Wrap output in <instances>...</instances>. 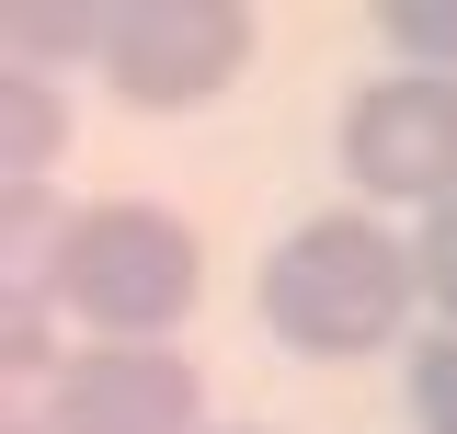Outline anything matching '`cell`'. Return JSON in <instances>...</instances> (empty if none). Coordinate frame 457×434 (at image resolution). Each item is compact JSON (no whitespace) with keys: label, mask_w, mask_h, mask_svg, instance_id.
I'll return each instance as SVG.
<instances>
[{"label":"cell","mask_w":457,"mask_h":434,"mask_svg":"<svg viewBox=\"0 0 457 434\" xmlns=\"http://www.w3.org/2000/svg\"><path fill=\"white\" fill-rule=\"evenodd\" d=\"M263 331L309 366H354L411 321V240L378 217H309L263 252Z\"/></svg>","instance_id":"6da1fadb"},{"label":"cell","mask_w":457,"mask_h":434,"mask_svg":"<svg viewBox=\"0 0 457 434\" xmlns=\"http://www.w3.org/2000/svg\"><path fill=\"white\" fill-rule=\"evenodd\" d=\"M206 286V252L171 206H80L57 252V309L104 331V343H171Z\"/></svg>","instance_id":"7a4b0ae2"},{"label":"cell","mask_w":457,"mask_h":434,"mask_svg":"<svg viewBox=\"0 0 457 434\" xmlns=\"http://www.w3.org/2000/svg\"><path fill=\"white\" fill-rule=\"evenodd\" d=\"M252 69V12L240 0H126L104 35V80L137 114H195Z\"/></svg>","instance_id":"3957f363"},{"label":"cell","mask_w":457,"mask_h":434,"mask_svg":"<svg viewBox=\"0 0 457 434\" xmlns=\"http://www.w3.org/2000/svg\"><path fill=\"white\" fill-rule=\"evenodd\" d=\"M343 183L378 206H446L457 195V80H366L343 104Z\"/></svg>","instance_id":"277c9868"},{"label":"cell","mask_w":457,"mask_h":434,"mask_svg":"<svg viewBox=\"0 0 457 434\" xmlns=\"http://www.w3.org/2000/svg\"><path fill=\"white\" fill-rule=\"evenodd\" d=\"M206 378L171 343H92L57 366V423L46 434H195Z\"/></svg>","instance_id":"5b68a950"},{"label":"cell","mask_w":457,"mask_h":434,"mask_svg":"<svg viewBox=\"0 0 457 434\" xmlns=\"http://www.w3.org/2000/svg\"><path fill=\"white\" fill-rule=\"evenodd\" d=\"M69 217L46 183H0V321H35L57 297V252H69Z\"/></svg>","instance_id":"8992f818"},{"label":"cell","mask_w":457,"mask_h":434,"mask_svg":"<svg viewBox=\"0 0 457 434\" xmlns=\"http://www.w3.org/2000/svg\"><path fill=\"white\" fill-rule=\"evenodd\" d=\"M104 35H114V0H0V57L35 80L80 69V57L104 69Z\"/></svg>","instance_id":"52a82bcc"},{"label":"cell","mask_w":457,"mask_h":434,"mask_svg":"<svg viewBox=\"0 0 457 434\" xmlns=\"http://www.w3.org/2000/svg\"><path fill=\"white\" fill-rule=\"evenodd\" d=\"M57 161H69V104H57V80H35V69L0 57V183H46Z\"/></svg>","instance_id":"ba28073f"},{"label":"cell","mask_w":457,"mask_h":434,"mask_svg":"<svg viewBox=\"0 0 457 434\" xmlns=\"http://www.w3.org/2000/svg\"><path fill=\"white\" fill-rule=\"evenodd\" d=\"M57 355L46 321H0V434H46L57 423Z\"/></svg>","instance_id":"9c48e42d"},{"label":"cell","mask_w":457,"mask_h":434,"mask_svg":"<svg viewBox=\"0 0 457 434\" xmlns=\"http://www.w3.org/2000/svg\"><path fill=\"white\" fill-rule=\"evenodd\" d=\"M378 35L400 46V69L446 80V69H457V0H389V12H378Z\"/></svg>","instance_id":"30bf717a"},{"label":"cell","mask_w":457,"mask_h":434,"mask_svg":"<svg viewBox=\"0 0 457 434\" xmlns=\"http://www.w3.org/2000/svg\"><path fill=\"white\" fill-rule=\"evenodd\" d=\"M411 423H423V434H457V331L411 343Z\"/></svg>","instance_id":"8fae6325"},{"label":"cell","mask_w":457,"mask_h":434,"mask_svg":"<svg viewBox=\"0 0 457 434\" xmlns=\"http://www.w3.org/2000/svg\"><path fill=\"white\" fill-rule=\"evenodd\" d=\"M411 286H423V297L446 309V331H457V195L423 217V240H411Z\"/></svg>","instance_id":"7c38bea8"}]
</instances>
